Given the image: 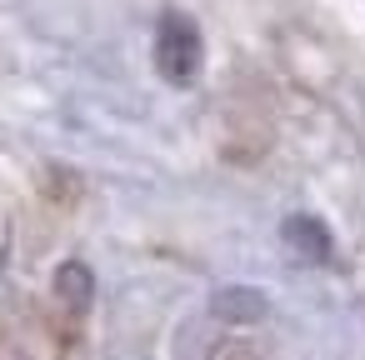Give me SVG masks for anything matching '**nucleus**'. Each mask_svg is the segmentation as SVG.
Wrapping results in <instances>:
<instances>
[{"label":"nucleus","mask_w":365,"mask_h":360,"mask_svg":"<svg viewBox=\"0 0 365 360\" xmlns=\"http://www.w3.org/2000/svg\"><path fill=\"white\" fill-rule=\"evenodd\" d=\"M155 66H160V76L175 81V86L195 81V71H200V31H195L185 16H165V21H160Z\"/></svg>","instance_id":"f257e3e1"},{"label":"nucleus","mask_w":365,"mask_h":360,"mask_svg":"<svg viewBox=\"0 0 365 360\" xmlns=\"http://www.w3.org/2000/svg\"><path fill=\"white\" fill-rule=\"evenodd\" d=\"M285 235L295 240V250H305V255H315V260H325V255H330V235H325L315 220H290V225H285Z\"/></svg>","instance_id":"f03ea898"},{"label":"nucleus","mask_w":365,"mask_h":360,"mask_svg":"<svg viewBox=\"0 0 365 360\" xmlns=\"http://www.w3.org/2000/svg\"><path fill=\"white\" fill-rule=\"evenodd\" d=\"M61 290H66L76 305H86V300H91V275H86L81 265H66V270H61Z\"/></svg>","instance_id":"7ed1b4c3"}]
</instances>
